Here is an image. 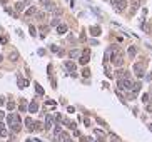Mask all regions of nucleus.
<instances>
[{
	"instance_id": "nucleus-1",
	"label": "nucleus",
	"mask_w": 152,
	"mask_h": 142,
	"mask_svg": "<svg viewBox=\"0 0 152 142\" xmlns=\"http://www.w3.org/2000/svg\"><path fill=\"white\" fill-rule=\"evenodd\" d=\"M7 122H8V125L12 127L13 132H18V130H20V117H18L17 114H10V115L7 117Z\"/></svg>"
},
{
	"instance_id": "nucleus-2",
	"label": "nucleus",
	"mask_w": 152,
	"mask_h": 142,
	"mask_svg": "<svg viewBox=\"0 0 152 142\" xmlns=\"http://www.w3.org/2000/svg\"><path fill=\"white\" fill-rule=\"evenodd\" d=\"M55 142H72V141H70V137H69V134L62 130V132H60L59 136H55Z\"/></svg>"
},
{
	"instance_id": "nucleus-3",
	"label": "nucleus",
	"mask_w": 152,
	"mask_h": 142,
	"mask_svg": "<svg viewBox=\"0 0 152 142\" xmlns=\"http://www.w3.org/2000/svg\"><path fill=\"white\" fill-rule=\"evenodd\" d=\"M112 5H114L115 10H124L125 5H127V2L125 0H112Z\"/></svg>"
},
{
	"instance_id": "nucleus-4",
	"label": "nucleus",
	"mask_w": 152,
	"mask_h": 142,
	"mask_svg": "<svg viewBox=\"0 0 152 142\" xmlns=\"http://www.w3.org/2000/svg\"><path fill=\"white\" fill-rule=\"evenodd\" d=\"M134 72L137 77H144V69H142V64H134Z\"/></svg>"
},
{
	"instance_id": "nucleus-5",
	"label": "nucleus",
	"mask_w": 152,
	"mask_h": 142,
	"mask_svg": "<svg viewBox=\"0 0 152 142\" xmlns=\"http://www.w3.org/2000/svg\"><path fill=\"white\" fill-rule=\"evenodd\" d=\"M89 54H90V52H89V50H85V52H84V55L80 57V64H82V65L89 64Z\"/></svg>"
},
{
	"instance_id": "nucleus-6",
	"label": "nucleus",
	"mask_w": 152,
	"mask_h": 142,
	"mask_svg": "<svg viewBox=\"0 0 152 142\" xmlns=\"http://www.w3.org/2000/svg\"><path fill=\"white\" fill-rule=\"evenodd\" d=\"M17 79H18V87H20V89H25V87L29 85V80H25V79H22L20 75H18Z\"/></svg>"
},
{
	"instance_id": "nucleus-7",
	"label": "nucleus",
	"mask_w": 152,
	"mask_h": 142,
	"mask_svg": "<svg viewBox=\"0 0 152 142\" xmlns=\"http://www.w3.org/2000/svg\"><path fill=\"white\" fill-rule=\"evenodd\" d=\"M52 124H54V117H52V115H47V117H45V129H50Z\"/></svg>"
},
{
	"instance_id": "nucleus-8",
	"label": "nucleus",
	"mask_w": 152,
	"mask_h": 142,
	"mask_svg": "<svg viewBox=\"0 0 152 142\" xmlns=\"http://www.w3.org/2000/svg\"><path fill=\"white\" fill-rule=\"evenodd\" d=\"M90 34L95 35V37H99L100 35V27H90Z\"/></svg>"
},
{
	"instance_id": "nucleus-9",
	"label": "nucleus",
	"mask_w": 152,
	"mask_h": 142,
	"mask_svg": "<svg viewBox=\"0 0 152 142\" xmlns=\"http://www.w3.org/2000/svg\"><path fill=\"white\" fill-rule=\"evenodd\" d=\"M37 110H38V104H37V102H32V104L29 105V112L34 114V112H37Z\"/></svg>"
},
{
	"instance_id": "nucleus-10",
	"label": "nucleus",
	"mask_w": 152,
	"mask_h": 142,
	"mask_svg": "<svg viewBox=\"0 0 152 142\" xmlns=\"http://www.w3.org/2000/svg\"><path fill=\"white\" fill-rule=\"evenodd\" d=\"M65 32H67V25H64V24H62V25H59V27H57V34H60V35H62V34H65Z\"/></svg>"
},
{
	"instance_id": "nucleus-11",
	"label": "nucleus",
	"mask_w": 152,
	"mask_h": 142,
	"mask_svg": "<svg viewBox=\"0 0 152 142\" xmlns=\"http://www.w3.org/2000/svg\"><path fill=\"white\" fill-rule=\"evenodd\" d=\"M65 67H67L70 72L75 70V64H74V62H70V60H67V62H65Z\"/></svg>"
},
{
	"instance_id": "nucleus-12",
	"label": "nucleus",
	"mask_w": 152,
	"mask_h": 142,
	"mask_svg": "<svg viewBox=\"0 0 152 142\" xmlns=\"http://www.w3.org/2000/svg\"><path fill=\"white\" fill-rule=\"evenodd\" d=\"M25 125H27V129H29V130H32V125H34V120H32L30 117H27V119H25Z\"/></svg>"
},
{
	"instance_id": "nucleus-13",
	"label": "nucleus",
	"mask_w": 152,
	"mask_h": 142,
	"mask_svg": "<svg viewBox=\"0 0 152 142\" xmlns=\"http://www.w3.org/2000/svg\"><path fill=\"white\" fill-rule=\"evenodd\" d=\"M0 137H7V129L2 122H0Z\"/></svg>"
},
{
	"instance_id": "nucleus-14",
	"label": "nucleus",
	"mask_w": 152,
	"mask_h": 142,
	"mask_svg": "<svg viewBox=\"0 0 152 142\" xmlns=\"http://www.w3.org/2000/svg\"><path fill=\"white\" fill-rule=\"evenodd\" d=\"M35 12H37V8H35V7H30V8L25 12V15H27V17H30V15H34Z\"/></svg>"
},
{
	"instance_id": "nucleus-15",
	"label": "nucleus",
	"mask_w": 152,
	"mask_h": 142,
	"mask_svg": "<svg viewBox=\"0 0 152 142\" xmlns=\"http://www.w3.org/2000/svg\"><path fill=\"white\" fill-rule=\"evenodd\" d=\"M32 130H42V124H40V122H34Z\"/></svg>"
},
{
	"instance_id": "nucleus-16",
	"label": "nucleus",
	"mask_w": 152,
	"mask_h": 142,
	"mask_svg": "<svg viewBox=\"0 0 152 142\" xmlns=\"http://www.w3.org/2000/svg\"><path fill=\"white\" fill-rule=\"evenodd\" d=\"M15 10H17V12L24 10V2H17V3H15Z\"/></svg>"
},
{
	"instance_id": "nucleus-17",
	"label": "nucleus",
	"mask_w": 152,
	"mask_h": 142,
	"mask_svg": "<svg viewBox=\"0 0 152 142\" xmlns=\"http://www.w3.org/2000/svg\"><path fill=\"white\" fill-rule=\"evenodd\" d=\"M134 55H135V47L132 45V47H129V57L134 59Z\"/></svg>"
},
{
	"instance_id": "nucleus-18",
	"label": "nucleus",
	"mask_w": 152,
	"mask_h": 142,
	"mask_svg": "<svg viewBox=\"0 0 152 142\" xmlns=\"http://www.w3.org/2000/svg\"><path fill=\"white\" fill-rule=\"evenodd\" d=\"M35 90H37V94H40V95H43V89L40 87V84H35Z\"/></svg>"
},
{
	"instance_id": "nucleus-19",
	"label": "nucleus",
	"mask_w": 152,
	"mask_h": 142,
	"mask_svg": "<svg viewBox=\"0 0 152 142\" xmlns=\"http://www.w3.org/2000/svg\"><path fill=\"white\" fill-rule=\"evenodd\" d=\"M60 132H62V127H60V125H55V129H54V136H59Z\"/></svg>"
},
{
	"instance_id": "nucleus-20",
	"label": "nucleus",
	"mask_w": 152,
	"mask_h": 142,
	"mask_svg": "<svg viewBox=\"0 0 152 142\" xmlns=\"http://www.w3.org/2000/svg\"><path fill=\"white\" fill-rule=\"evenodd\" d=\"M149 100H151V97H149V94H144V95H142V102H144V104H147Z\"/></svg>"
},
{
	"instance_id": "nucleus-21",
	"label": "nucleus",
	"mask_w": 152,
	"mask_h": 142,
	"mask_svg": "<svg viewBox=\"0 0 152 142\" xmlns=\"http://www.w3.org/2000/svg\"><path fill=\"white\" fill-rule=\"evenodd\" d=\"M29 30H30V35H32V37L37 35V32H35V27H32V25H30V29H29Z\"/></svg>"
},
{
	"instance_id": "nucleus-22",
	"label": "nucleus",
	"mask_w": 152,
	"mask_h": 142,
	"mask_svg": "<svg viewBox=\"0 0 152 142\" xmlns=\"http://www.w3.org/2000/svg\"><path fill=\"white\" fill-rule=\"evenodd\" d=\"M82 75H84V77H89V75H90V70H89V69H84V70H82Z\"/></svg>"
},
{
	"instance_id": "nucleus-23",
	"label": "nucleus",
	"mask_w": 152,
	"mask_h": 142,
	"mask_svg": "<svg viewBox=\"0 0 152 142\" xmlns=\"http://www.w3.org/2000/svg\"><path fill=\"white\" fill-rule=\"evenodd\" d=\"M0 42H2V43H7V42H8V37H7V35H2Z\"/></svg>"
},
{
	"instance_id": "nucleus-24",
	"label": "nucleus",
	"mask_w": 152,
	"mask_h": 142,
	"mask_svg": "<svg viewBox=\"0 0 152 142\" xmlns=\"http://www.w3.org/2000/svg\"><path fill=\"white\" fill-rule=\"evenodd\" d=\"M7 109H8V110L15 109V104H13V102H8V104H7Z\"/></svg>"
},
{
	"instance_id": "nucleus-25",
	"label": "nucleus",
	"mask_w": 152,
	"mask_h": 142,
	"mask_svg": "<svg viewBox=\"0 0 152 142\" xmlns=\"http://www.w3.org/2000/svg\"><path fill=\"white\" fill-rule=\"evenodd\" d=\"M146 105H147V110H149V112H152V100H149Z\"/></svg>"
},
{
	"instance_id": "nucleus-26",
	"label": "nucleus",
	"mask_w": 152,
	"mask_h": 142,
	"mask_svg": "<svg viewBox=\"0 0 152 142\" xmlns=\"http://www.w3.org/2000/svg\"><path fill=\"white\" fill-rule=\"evenodd\" d=\"M27 109V104H25V100H22V104H20V110H25Z\"/></svg>"
},
{
	"instance_id": "nucleus-27",
	"label": "nucleus",
	"mask_w": 152,
	"mask_h": 142,
	"mask_svg": "<svg viewBox=\"0 0 152 142\" xmlns=\"http://www.w3.org/2000/svg\"><path fill=\"white\" fill-rule=\"evenodd\" d=\"M97 122H99V124H100V125H102V127H107V125H105V122H104V120H102V119H99V117H97Z\"/></svg>"
},
{
	"instance_id": "nucleus-28",
	"label": "nucleus",
	"mask_w": 152,
	"mask_h": 142,
	"mask_svg": "<svg viewBox=\"0 0 152 142\" xmlns=\"http://www.w3.org/2000/svg\"><path fill=\"white\" fill-rule=\"evenodd\" d=\"M40 3H42V5H43V7H47V5H49V3H50V0H40Z\"/></svg>"
},
{
	"instance_id": "nucleus-29",
	"label": "nucleus",
	"mask_w": 152,
	"mask_h": 142,
	"mask_svg": "<svg viewBox=\"0 0 152 142\" xmlns=\"http://www.w3.org/2000/svg\"><path fill=\"white\" fill-rule=\"evenodd\" d=\"M77 55H79V50H72L70 52V57H77Z\"/></svg>"
},
{
	"instance_id": "nucleus-30",
	"label": "nucleus",
	"mask_w": 152,
	"mask_h": 142,
	"mask_svg": "<svg viewBox=\"0 0 152 142\" xmlns=\"http://www.w3.org/2000/svg\"><path fill=\"white\" fill-rule=\"evenodd\" d=\"M50 24H52V25H59V19H52Z\"/></svg>"
},
{
	"instance_id": "nucleus-31",
	"label": "nucleus",
	"mask_w": 152,
	"mask_h": 142,
	"mask_svg": "<svg viewBox=\"0 0 152 142\" xmlns=\"http://www.w3.org/2000/svg\"><path fill=\"white\" fill-rule=\"evenodd\" d=\"M3 115H5V114H3V112H2V110H0V122H2V120H3Z\"/></svg>"
},
{
	"instance_id": "nucleus-32",
	"label": "nucleus",
	"mask_w": 152,
	"mask_h": 142,
	"mask_svg": "<svg viewBox=\"0 0 152 142\" xmlns=\"http://www.w3.org/2000/svg\"><path fill=\"white\" fill-rule=\"evenodd\" d=\"M3 102H5V99H2V97H0V105H3Z\"/></svg>"
},
{
	"instance_id": "nucleus-33",
	"label": "nucleus",
	"mask_w": 152,
	"mask_h": 142,
	"mask_svg": "<svg viewBox=\"0 0 152 142\" xmlns=\"http://www.w3.org/2000/svg\"><path fill=\"white\" fill-rule=\"evenodd\" d=\"M147 127H149V130H152V124H149V125H147Z\"/></svg>"
}]
</instances>
